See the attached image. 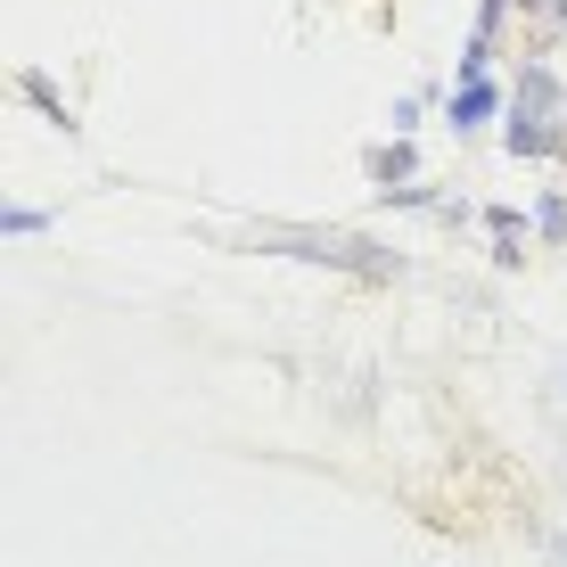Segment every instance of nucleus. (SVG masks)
<instances>
[{
  "label": "nucleus",
  "instance_id": "f257e3e1",
  "mask_svg": "<svg viewBox=\"0 0 567 567\" xmlns=\"http://www.w3.org/2000/svg\"><path fill=\"white\" fill-rule=\"evenodd\" d=\"M494 107H502V91L485 83V74H477V83H461V91H453V124H461V132H468V124H485Z\"/></svg>",
  "mask_w": 567,
  "mask_h": 567
},
{
  "label": "nucleus",
  "instance_id": "f03ea898",
  "mask_svg": "<svg viewBox=\"0 0 567 567\" xmlns=\"http://www.w3.org/2000/svg\"><path fill=\"white\" fill-rule=\"evenodd\" d=\"M370 173H379V182H403V173H412V148H379V156H370Z\"/></svg>",
  "mask_w": 567,
  "mask_h": 567
}]
</instances>
